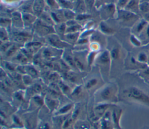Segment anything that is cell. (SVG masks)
<instances>
[{
	"label": "cell",
	"mask_w": 149,
	"mask_h": 129,
	"mask_svg": "<svg viewBox=\"0 0 149 129\" xmlns=\"http://www.w3.org/2000/svg\"><path fill=\"white\" fill-rule=\"evenodd\" d=\"M118 89L116 84L109 83L102 86L94 93L95 104H115L118 101Z\"/></svg>",
	"instance_id": "1"
},
{
	"label": "cell",
	"mask_w": 149,
	"mask_h": 129,
	"mask_svg": "<svg viewBox=\"0 0 149 129\" xmlns=\"http://www.w3.org/2000/svg\"><path fill=\"white\" fill-rule=\"evenodd\" d=\"M115 104H110L107 103L95 104L93 108V113L97 121H98L105 115V113Z\"/></svg>",
	"instance_id": "8"
},
{
	"label": "cell",
	"mask_w": 149,
	"mask_h": 129,
	"mask_svg": "<svg viewBox=\"0 0 149 129\" xmlns=\"http://www.w3.org/2000/svg\"><path fill=\"white\" fill-rule=\"evenodd\" d=\"M12 24L17 28H22L24 27L22 17V14L15 12L12 14Z\"/></svg>",
	"instance_id": "17"
},
{
	"label": "cell",
	"mask_w": 149,
	"mask_h": 129,
	"mask_svg": "<svg viewBox=\"0 0 149 129\" xmlns=\"http://www.w3.org/2000/svg\"><path fill=\"white\" fill-rule=\"evenodd\" d=\"M42 56L46 60H52V58H55L56 57V55L55 54L54 50H51V48L47 47L44 49L42 51Z\"/></svg>",
	"instance_id": "34"
},
{
	"label": "cell",
	"mask_w": 149,
	"mask_h": 129,
	"mask_svg": "<svg viewBox=\"0 0 149 129\" xmlns=\"http://www.w3.org/2000/svg\"><path fill=\"white\" fill-rule=\"evenodd\" d=\"M12 45V43H11L10 41L1 42V52L5 53Z\"/></svg>",
	"instance_id": "49"
},
{
	"label": "cell",
	"mask_w": 149,
	"mask_h": 129,
	"mask_svg": "<svg viewBox=\"0 0 149 129\" xmlns=\"http://www.w3.org/2000/svg\"><path fill=\"white\" fill-rule=\"evenodd\" d=\"M42 46V43L37 41H30L25 44V49L33 55L37 53Z\"/></svg>",
	"instance_id": "19"
},
{
	"label": "cell",
	"mask_w": 149,
	"mask_h": 129,
	"mask_svg": "<svg viewBox=\"0 0 149 129\" xmlns=\"http://www.w3.org/2000/svg\"><path fill=\"white\" fill-rule=\"evenodd\" d=\"M143 18L149 23V13L143 15Z\"/></svg>",
	"instance_id": "56"
},
{
	"label": "cell",
	"mask_w": 149,
	"mask_h": 129,
	"mask_svg": "<svg viewBox=\"0 0 149 129\" xmlns=\"http://www.w3.org/2000/svg\"><path fill=\"white\" fill-rule=\"evenodd\" d=\"M47 3H48V5L50 7L55 8V9H57L58 8V5L55 2V0H47Z\"/></svg>",
	"instance_id": "55"
},
{
	"label": "cell",
	"mask_w": 149,
	"mask_h": 129,
	"mask_svg": "<svg viewBox=\"0 0 149 129\" xmlns=\"http://www.w3.org/2000/svg\"><path fill=\"white\" fill-rule=\"evenodd\" d=\"M40 109L27 111L21 116L26 129H37L39 122L38 114Z\"/></svg>",
	"instance_id": "4"
},
{
	"label": "cell",
	"mask_w": 149,
	"mask_h": 129,
	"mask_svg": "<svg viewBox=\"0 0 149 129\" xmlns=\"http://www.w3.org/2000/svg\"><path fill=\"white\" fill-rule=\"evenodd\" d=\"M44 8V2L43 0H35L33 6V11L34 15L40 17L43 13Z\"/></svg>",
	"instance_id": "21"
},
{
	"label": "cell",
	"mask_w": 149,
	"mask_h": 129,
	"mask_svg": "<svg viewBox=\"0 0 149 129\" xmlns=\"http://www.w3.org/2000/svg\"><path fill=\"white\" fill-rule=\"evenodd\" d=\"M100 83V79L97 77H93L88 80L84 83V88L86 91H93V89H95L98 87V84Z\"/></svg>",
	"instance_id": "23"
},
{
	"label": "cell",
	"mask_w": 149,
	"mask_h": 129,
	"mask_svg": "<svg viewBox=\"0 0 149 129\" xmlns=\"http://www.w3.org/2000/svg\"><path fill=\"white\" fill-rule=\"evenodd\" d=\"M44 105L47 109L52 113L60 106L59 98H56L46 94L44 96Z\"/></svg>",
	"instance_id": "10"
},
{
	"label": "cell",
	"mask_w": 149,
	"mask_h": 129,
	"mask_svg": "<svg viewBox=\"0 0 149 129\" xmlns=\"http://www.w3.org/2000/svg\"><path fill=\"white\" fill-rule=\"evenodd\" d=\"M140 12L143 13V15L149 13V2L147 1H144L140 2Z\"/></svg>",
	"instance_id": "44"
},
{
	"label": "cell",
	"mask_w": 149,
	"mask_h": 129,
	"mask_svg": "<svg viewBox=\"0 0 149 129\" xmlns=\"http://www.w3.org/2000/svg\"><path fill=\"white\" fill-rule=\"evenodd\" d=\"M19 47L17 45L12 44L8 50L4 53L6 57H13L18 51Z\"/></svg>",
	"instance_id": "39"
},
{
	"label": "cell",
	"mask_w": 149,
	"mask_h": 129,
	"mask_svg": "<svg viewBox=\"0 0 149 129\" xmlns=\"http://www.w3.org/2000/svg\"><path fill=\"white\" fill-rule=\"evenodd\" d=\"M11 126L10 128H13L15 129L17 128H24V122L21 117L17 116L15 113H13L10 116Z\"/></svg>",
	"instance_id": "18"
},
{
	"label": "cell",
	"mask_w": 149,
	"mask_h": 129,
	"mask_svg": "<svg viewBox=\"0 0 149 129\" xmlns=\"http://www.w3.org/2000/svg\"><path fill=\"white\" fill-rule=\"evenodd\" d=\"M116 12V8L115 6L113 5V4H110L108 5L105 8L104 10V14H103V17H105V18L111 17L113 16L115 14Z\"/></svg>",
	"instance_id": "33"
},
{
	"label": "cell",
	"mask_w": 149,
	"mask_h": 129,
	"mask_svg": "<svg viewBox=\"0 0 149 129\" xmlns=\"http://www.w3.org/2000/svg\"><path fill=\"white\" fill-rule=\"evenodd\" d=\"M31 35L30 33L24 31L15 32L13 34V40L18 43H27L31 41Z\"/></svg>",
	"instance_id": "13"
},
{
	"label": "cell",
	"mask_w": 149,
	"mask_h": 129,
	"mask_svg": "<svg viewBox=\"0 0 149 129\" xmlns=\"http://www.w3.org/2000/svg\"><path fill=\"white\" fill-rule=\"evenodd\" d=\"M3 63L5 65L4 68L8 70L10 72H16V68L17 65H14L15 64L13 63H12V62H8V61H4Z\"/></svg>",
	"instance_id": "47"
},
{
	"label": "cell",
	"mask_w": 149,
	"mask_h": 129,
	"mask_svg": "<svg viewBox=\"0 0 149 129\" xmlns=\"http://www.w3.org/2000/svg\"><path fill=\"white\" fill-rule=\"evenodd\" d=\"M1 42L9 41L8 34L6 32L5 28L3 27H2L1 29Z\"/></svg>",
	"instance_id": "48"
},
{
	"label": "cell",
	"mask_w": 149,
	"mask_h": 129,
	"mask_svg": "<svg viewBox=\"0 0 149 129\" xmlns=\"http://www.w3.org/2000/svg\"><path fill=\"white\" fill-rule=\"evenodd\" d=\"M22 17L24 27H30L31 25H33L34 23L37 20L36 15L29 13H23Z\"/></svg>",
	"instance_id": "22"
},
{
	"label": "cell",
	"mask_w": 149,
	"mask_h": 129,
	"mask_svg": "<svg viewBox=\"0 0 149 129\" xmlns=\"http://www.w3.org/2000/svg\"><path fill=\"white\" fill-rule=\"evenodd\" d=\"M112 60H118L121 57V50L118 46H113L109 51Z\"/></svg>",
	"instance_id": "31"
},
{
	"label": "cell",
	"mask_w": 149,
	"mask_h": 129,
	"mask_svg": "<svg viewBox=\"0 0 149 129\" xmlns=\"http://www.w3.org/2000/svg\"><path fill=\"white\" fill-rule=\"evenodd\" d=\"M90 48L91 51L98 52L100 49V45L97 42H92L90 45Z\"/></svg>",
	"instance_id": "52"
},
{
	"label": "cell",
	"mask_w": 149,
	"mask_h": 129,
	"mask_svg": "<svg viewBox=\"0 0 149 129\" xmlns=\"http://www.w3.org/2000/svg\"><path fill=\"white\" fill-rule=\"evenodd\" d=\"M45 38L46 40L47 41L49 46L57 49H65L71 46L63 40H62L61 38L55 33L50 34L47 36Z\"/></svg>",
	"instance_id": "6"
},
{
	"label": "cell",
	"mask_w": 149,
	"mask_h": 129,
	"mask_svg": "<svg viewBox=\"0 0 149 129\" xmlns=\"http://www.w3.org/2000/svg\"><path fill=\"white\" fill-rule=\"evenodd\" d=\"M33 79H34L32 77H31L30 75H29L27 74H24V75H22L23 84L25 86L29 87L31 85H32L34 83Z\"/></svg>",
	"instance_id": "43"
},
{
	"label": "cell",
	"mask_w": 149,
	"mask_h": 129,
	"mask_svg": "<svg viewBox=\"0 0 149 129\" xmlns=\"http://www.w3.org/2000/svg\"><path fill=\"white\" fill-rule=\"evenodd\" d=\"M122 110L116 107L115 105V107H113L112 109L111 107V119L115 129H120V120L122 115Z\"/></svg>",
	"instance_id": "12"
},
{
	"label": "cell",
	"mask_w": 149,
	"mask_h": 129,
	"mask_svg": "<svg viewBox=\"0 0 149 129\" xmlns=\"http://www.w3.org/2000/svg\"><path fill=\"white\" fill-rule=\"evenodd\" d=\"M58 84L60 90L62 94H63L65 96H66L67 97H69L73 89H71V87L69 86V85L66 83L64 80L61 79L58 83Z\"/></svg>",
	"instance_id": "25"
},
{
	"label": "cell",
	"mask_w": 149,
	"mask_h": 129,
	"mask_svg": "<svg viewBox=\"0 0 149 129\" xmlns=\"http://www.w3.org/2000/svg\"><path fill=\"white\" fill-rule=\"evenodd\" d=\"M136 58L139 62L145 64H147V62H148L149 57L146 52L140 51L137 54Z\"/></svg>",
	"instance_id": "38"
},
{
	"label": "cell",
	"mask_w": 149,
	"mask_h": 129,
	"mask_svg": "<svg viewBox=\"0 0 149 129\" xmlns=\"http://www.w3.org/2000/svg\"><path fill=\"white\" fill-rule=\"evenodd\" d=\"M62 12H63L65 19L66 20V21L75 19L76 14L74 12L71 10L70 9H64V10H63Z\"/></svg>",
	"instance_id": "40"
},
{
	"label": "cell",
	"mask_w": 149,
	"mask_h": 129,
	"mask_svg": "<svg viewBox=\"0 0 149 129\" xmlns=\"http://www.w3.org/2000/svg\"><path fill=\"white\" fill-rule=\"evenodd\" d=\"M40 19L41 21H42L44 23H46L47 24L49 25H52V26H54L55 25V23L54 22L50 14L44 13L43 12L42 14L40 16Z\"/></svg>",
	"instance_id": "36"
},
{
	"label": "cell",
	"mask_w": 149,
	"mask_h": 129,
	"mask_svg": "<svg viewBox=\"0 0 149 129\" xmlns=\"http://www.w3.org/2000/svg\"><path fill=\"white\" fill-rule=\"evenodd\" d=\"M99 28L101 32L105 35H112L115 32V30L112 27L107 24L104 21H101L100 23Z\"/></svg>",
	"instance_id": "30"
},
{
	"label": "cell",
	"mask_w": 149,
	"mask_h": 129,
	"mask_svg": "<svg viewBox=\"0 0 149 129\" xmlns=\"http://www.w3.org/2000/svg\"><path fill=\"white\" fill-rule=\"evenodd\" d=\"M42 91V86L40 83H33L30 86L28 87V91L30 93V98L35 95L41 94Z\"/></svg>",
	"instance_id": "27"
},
{
	"label": "cell",
	"mask_w": 149,
	"mask_h": 129,
	"mask_svg": "<svg viewBox=\"0 0 149 129\" xmlns=\"http://www.w3.org/2000/svg\"><path fill=\"white\" fill-rule=\"evenodd\" d=\"M90 17H91V15L90 14H87L85 13L77 14L75 17V20L77 21H82V20L89 19Z\"/></svg>",
	"instance_id": "51"
},
{
	"label": "cell",
	"mask_w": 149,
	"mask_h": 129,
	"mask_svg": "<svg viewBox=\"0 0 149 129\" xmlns=\"http://www.w3.org/2000/svg\"><path fill=\"white\" fill-rule=\"evenodd\" d=\"M37 129H53V125L47 120H40Z\"/></svg>",
	"instance_id": "41"
},
{
	"label": "cell",
	"mask_w": 149,
	"mask_h": 129,
	"mask_svg": "<svg viewBox=\"0 0 149 129\" xmlns=\"http://www.w3.org/2000/svg\"><path fill=\"white\" fill-rule=\"evenodd\" d=\"M76 72L68 70L65 73V76L66 80L71 83H80V78Z\"/></svg>",
	"instance_id": "26"
},
{
	"label": "cell",
	"mask_w": 149,
	"mask_h": 129,
	"mask_svg": "<svg viewBox=\"0 0 149 129\" xmlns=\"http://www.w3.org/2000/svg\"><path fill=\"white\" fill-rule=\"evenodd\" d=\"M148 24L149 23L144 18L140 19L133 26L132 34L137 36H140L145 30Z\"/></svg>",
	"instance_id": "14"
},
{
	"label": "cell",
	"mask_w": 149,
	"mask_h": 129,
	"mask_svg": "<svg viewBox=\"0 0 149 129\" xmlns=\"http://www.w3.org/2000/svg\"><path fill=\"white\" fill-rule=\"evenodd\" d=\"M101 68H108L109 69L112 61L109 51L108 50H103L101 53H98L95 60Z\"/></svg>",
	"instance_id": "7"
},
{
	"label": "cell",
	"mask_w": 149,
	"mask_h": 129,
	"mask_svg": "<svg viewBox=\"0 0 149 129\" xmlns=\"http://www.w3.org/2000/svg\"><path fill=\"white\" fill-rule=\"evenodd\" d=\"M75 123L76 121L72 117L70 113L63 120L61 126V129H71L72 128H74Z\"/></svg>",
	"instance_id": "28"
},
{
	"label": "cell",
	"mask_w": 149,
	"mask_h": 129,
	"mask_svg": "<svg viewBox=\"0 0 149 129\" xmlns=\"http://www.w3.org/2000/svg\"><path fill=\"white\" fill-rule=\"evenodd\" d=\"M129 1L130 0H118V5L120 9H124Z\"/></svg>",
	"instance_id": "53"
},
{
	"label": "cell",
	"mask_w": 149,
	"mask_h": 129,
	"mask_svg": "<svg viewBox=\"0 0 149 129\" xmlns=\"http://www.w3.org/2000/svg\"><path fill=\"white\" fill-rule=\"evenodd\" d=\"M123 95L129 101L149 107V95L140 88L130 86L123 91Z\"/></svg>",
	"instance_id": "2"
},
{
	"label": "cell",
	"mask_w": 149,
	"mask_h": 129,
	"mask_svg": "<svg viewBox=\"0 0 149 129\" xmlns=\"http://www.w3.org/2000/svg\"><path fill=\"white\" fill-rule=\"evenodd\" d=\"M140 0H130L124 9L138 14V13L140 12Z\"/></svg>",
	"instance_id": "20"
},
{
	"label": "cell",
	"mask_w": 149,
	"mask_h": 129,
	"mask_svg": "<svg viewBox=\"0 0 149 129\" xmlns=\"http://www.w3.org/2000/svg\"><path fill=\"white\" fill-rule=\"evenodd\" d=\"M129 41L132 46L136 47H139L143 46L142 41L138 38L137 36L132 34L129 37Z\"/></svg>",
	"instance_id": "35"
},
{
	"label": "cell",
	"mask_w": 149,
	"mask_h": 129,
	"mask_svg": "<svg viewBox=\"0 0 149 129\" xmlns=\"http://www.w3.org/2000/svg\"><path fill=\"white\" fill-rule=\"evenodd\" d=\"M75 9L76 12L79 13V14L84 13L85 12V5L83 2H79L77 4Z\"/></svg>",
	"instance_id": "50"
},
{
	"label": "cell",
	"mask_w": 149,
	"mask_h": 129,
	"mask_svg": "<svg viewBox=\"0 0 149 129\" xmlns=\"http://www.w3.org/2000/svg\"><path fill=\"white\" fill-rule=\"evenodd\" d=\"M80 28H81V27L78 24H76V25H74L67 27L65 34L74 33V32H79V30H80Z\"/></svg>",
	"instance_id": "46"
},
{
	"label": "cell",
	"mask_w": 149,
	"mask_h": 129,
	"mask_svg": "<svg viewBox=\"0 0 149 129\" xmlns=\"http://www.w3.org/2000/svg\"><path fill=\"white\" fill-rule=\"evenodd\" d=\"M51 17L55 23V24L63 23V21L65 20L63 12L61 13L59 12H51L50 13Z\"/></svg>",
	"instance_id": "29"
},
{
	"label": "cell",
	"mask_w": 149,
	"mask_h": 129,
	"mask_svg": "<svg viewBox=\"0 0 149 129\" xmlns=\"http://www.w3.org/2000/svg\"><path fill=\"white\" fill-rule=\"evenodd\" d=\"M9 129H15V128H9Z\"/></svg>",
	"instance_id": "58"
},
{
	"label": "cell",
	"mask_w": 149,
	"mask_h": 129,
	"mask_svg": "<svg viewBox=\"0 0 149 129\" xmlns=\"http://www.w3.org/2000/svg\"><path fill=\"white\" fill-rule=\"evenodd\" d=\"M85 90H86L81 84L77 85L73 89L69 98L74 102H80L84 99Z\"/></svg>",
	"instance_id": "9"
},
{
	"label": "cell",
	"mask_w": 149,
	"mask_h": 129,
	"mask_svg": "<svg viewBox=\"0 0 149 129\" xmlns=\"http://www.w3.org/2000/svg\"><path fill=\"white\" fill-rule=\"evenodd\" d=\"M62 60L69 67L73 69H77L73 57V53L72 52L64 51L62 53Z\"/></svg>",
	"instance_id": "16"
},
{
	"label": "cell",
	"mask_w": 149,
	"mask_h": 129,
	"mask_svg": "<svg viewBox=\"0 0 149 129\" xmlns=\"http://www.w3.org/2000/svg\"><path fill=\"white\" fill-rule=\"evenodd\" d=\"M55 28H54L55 32H58L61 35H65L66 30V25L65 23H61L59 24H56L54 25Z\"/></svg>",
	"instance_id": "42"
},
{
	"label": "cell",
	"mask_w": 149,
	"mask_h": 129,
	"mask_svg": "<svg viewBox=\"0 0 149 129\" xmlns=\"http://www.w3.org/2000/svg\"><path fill=\"white\" fill-rule=\"evenodd\" d=\"M117 17L120 23H122L125 26H130L132 27L140 19L138 14L125 9H120L117 14Z\"/></svg>",
	"instance_id": "3"
},
{
	"label": "cell",
	"mask_w": 149,
	"mask_h": 129,
	"mask_svg": "<svg viewBox=\"0 0 149 129\" xmlns=\"http://www.w3.org/2000/svg\"><path fill=\"white\" fill-rule=\"evenodd\" d=\"M61 79L60 76L56 72H52L48 75V80H50L51 83H58Z\"/></svg>",
	"instance_id": "45"
},
{
	"label": "cell",
	"mask_w": 149,
	"mask_h": 129,
	"mask_svg": "<svg viewBox=\"0 0 149 129\" xmlns=\"http://www.w3.org/2000/svg\"><path fill=\"white\" fill-rule=\"evenodd\" d=\"M1 25L4 26L3 28H5L7 27V25H9V24H12V20L10 19H7V18H1Z\"/></svg>",
	"instance_id": "54"
},
{
	"label": "cell",
	"mask_w": 149,
	"mask_h": 129,
	"mask_svg": "<svg viewBox=\"0 0 149 129\" xmlns=\"http://www.w3.org/2000/svg\"><path fill=\"white\" fill-rule=\"evenodd\" d=\"M75 105V102L70 101L63 105L60 106L52 114L54 116H64L68 115L72 112Z\"/></svg>",
	"instance_id": "11"
},
{
	"label": "cell",
	"mask_w": 149,
	"mask_h": 129,
	"mask_svg": "<svg viewBox=\"0 0 149 129\" xmlns=\"http://www.w3.org/2000/svg\"><path fill=\"white\" fill-rule=\"evenodd\" d=\"M17 129H26V128H17Z\"/></svg>",
	"instance_id": "57"
},
{
	"label": "cell",
	"mask_w": 149,
	"mask_h": 129,
	"mask_svg": "<svg viewBox=\"0 0 149 129\" xmlns=\"http://www.w3.org/2000/svg\"><path fill=\"white\" fill-rule=\"evenodd\" d=\"M26 99V91L22 89L13 92L12 100L14 102V106H20Z\"/></svg>",
	"instance_id": "15"
},
{
	"label": "cell",
	"mask_w": 149,
	"mask_h": 129,
	"mask_svg": "<svg viewBox=\"0 0 149 129\" xmlns=\"http://www.w3.org/2000/svg\"><path fill=\"white\" fill-rule=\"evenodd\" d=\"M26 67V74L30 75L34 79H37L39 76V73L38 71L35 68V67L31 65L27 64L25 65Z\"/></svg>",
	"instance_id": "32"
},
{
	"label": "cell",
	"mask_w": 149,
	"mask_h": 129,
	"mask_svg": "<svg viewBox=\"0 0 149 129\" xmlns=\"http://www.w3.org/2000/svg\"><path fill=\"white\" fill-rule=\"evenodd\" d=\"M73 129H91L89 123L81 120H78L76 121Z\"/></svg>",
	"instance_id": "37"
},
{
	"label": "cell",
	"mask_w": 149,
	"mask_h": 129,
	"mask_svg": "<svg viewBox=\"0 0 149 129\" xmlns=\"http://www.w3.org/2000/svg\"><path fill=\"white\" fill-rule=\"evenodd\" d=\"M79 36H80L79 32H74V33L65 34L63 35V40L70 45H74L76 43V42L79 40Z\"/></svg>",
	"instance_id": "24"
},
{
	"label": "cell",
	"mask_w": 149,
	"mask_h": 129,
	"mask_svg": "<svg viewBox=\"0 0 149 129\" xmlns=\"http://www.w3.org/2000/svg\"><path fill=\"white\" fill-rule=\"evenodd\" d=\"M33 26L35 32L40 36L46 37L50 34L55 33L53 26L47 24L40 19H37Z\"/></svg>",
	"instance_id": "5"
},
{
	"label": "cell",
	"mask_w": 149,
	"mask_h": 129,
	"mask_svg": "<svg viewBox=\"0 0 149 129\" xmlns=\"http://www.w3.org/2000/svg\"><path fill=\"white\" fill-rule=\"evenodd\" d=\"M91 129H92V128H91Z\"/></svg>",
	"instance_id": "59"
}]
</instances>
